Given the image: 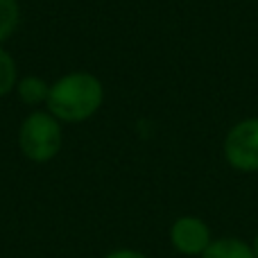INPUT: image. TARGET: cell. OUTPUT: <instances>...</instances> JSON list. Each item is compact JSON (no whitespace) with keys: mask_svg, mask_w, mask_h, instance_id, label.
I'll return each mask as SVG.
<instances>
[{"mask_svg":"<svg viewBox=\"0 0 258 258\" xmlns=\"http://www.w3.org/2000/svg\"><path fill=\"white\" fill-rule=\"evenodd\" d=\"M224 159L238 172H258V116L242 118L224 136Z\"/></svg>","mask_w":258,"mask_h":258,"instance_id":"3957f363","label":"cell"},{"mask_svg":"<svg viewBox=\"0 0 258 258\" xmlns=\"http://www.w3.org/2000/svg\"><path fill=\"white\" fill-rule=\"evenodd\" d=\"M200 258H256L254 249L238 238H220L213 240Z\"/></svg>","mask_w":258,"mask_h":258,"instance_id":"5b68a950","label":"cell"},{"mask_svg":"<svg viewBox=\"0 0 258 258\" xmlns=\"http://www.w3.org/2000/svg\"><path fill=\"white\" fill-rule=\"evenodd\" d=\"M63 132L59 120L50 111H34L18 129V147L34 163H48L59 154Z\"/></svg>","mask_w":258,"mask_h":258,"instance_id":"7a4b0ae2","label":"cell"},{"mask_svg":"<svg viewBox=\"0 0 258 258\" xmlns=\"http://www.w3.org/2000/svg\"><path fill=\"white\" fill-rule=\"evenodd\" d=\"M18 21H21L18 0H0V43L16 32Z\"/></svg>","mask_w":258,"mask_h":258,"instance_id":"52a82bcc","label":"cell"},{"mask_svg":"<svg viewBox=\"0 0 258 258\" xmlns=\"http://www.w3.org/2000/svg\"><path fill=\"white\" fill-rule=\"evenodd\" d=\"M18 84V68L14 57L5 48H0V98L9 95Z\"/></svg>","mask_w":258,"mask_h":258,"instance_id":"ba28073f","label":"cell"},{"mask_svg":"<svg viewBox=\"0 0 258 258\" xmlns=\"http://www.w3.org/2000/svg\"><path fill=\"white\" fill-rule=\"evenodd\" d=\"M251 249H254V256L258 258V236L254 238V245H251Z\"/></svg>","mask_w":258,"mask_h":258,"instance_id":"30bf717a","label":"cell"},{"mask_svg":"<svg viewBox=\"0 0 258 258\" xmlns=\"http://www.w3.org/2000/svg\"><path fill=\"white\" fill-rule=\"evenodd\" d=\"M16 91H18V98H21L23 102L30 104V107H36V104L48 102L50 84L45 80H41V77L27 75V77H23V80H18Z\"/></svg>","mask_w":258,"mask_h":258,"instance_id":"8992f818","label":"cell"},{"mask_svg":"<svg viewBox=\"0 0 258 258\" xmlns=\"http://www.w3.org/2000/svg\"><path fill=\"white\" fill-rule=\"evenodd\" d=\"M104 86L91 73H68L50 84L48 111L59 122H84L100 111Z\"/></svg>","mask_w":258,"mask_h":258,"instance_id":"6da1fadb","label":"cell"},{"mask_svg":"<svg viewBox=\"0 0 258 258\" xmlns=\"http://www.w3.org/2000/svg\"><path fill=\"white\" fill-rule=\"evenodd\" d=\"M104 258H147L143 251H136V249H116L111 254H107Z\"/></svg>","mask_w":258,"mask_h":258,"instance_id":"9c48e42d","label":"cell"},{"mask_svg":"<svg viewBox=\"0 0 258 258\" xmlns=\"http://www.w3.org/2000/svg\"><path fill=\"white\" fill-rule=\"evenodd\" d=\"M170 242L183 256H202L211 245V229L195 215H183L170 227Z\"/></svg>","mask_w":258,"mask_h":258,"instance_id":"277c9868","label":"cell"}]
</instances>
